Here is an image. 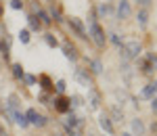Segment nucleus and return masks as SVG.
<instances>
[{
	"label": "nucleus",
	"instance_id": "f257e3e1",
	"mask_svg": "<svg viewBox=\"0 0 157 136\" xmlns=\"http://www.w3.org/2000/svg\"><path fill=\"white\" fill-rule=\"evenodd\" d=\"M120 50H121V59H124V61H132V59H136V57L140 55V42L130 40V42L121 44Z\"/></svg>",
	"mask_w": 157,
	"mask_h": 136
},
{
	"label": "nucleus",
	"instance_id": "f03ea898",
	"mask_svg": "<svg viewBox=\"0 0 157 136\" xmlns=\"http://www.w3.org/2000/svg\"><path fill=\"white\" fill-rule=\"evenodd\" d=\"M25 117H27V124H34V126H38V128L46 126V117H44V115H40L36 109H29V111L25 113Z\"/></svg>",
	"mask_w": 157,
	"mask_h": 136
},
{
	"label": "nucleus",
	"instance_id": "7ed1b4c3",
	"mask_svg": "<svg viewBox=\"0 0 157 136\" xmlns=\"http://www.w3.org/2000/svg\"><path fill=\"white\" fill-rule=\"evenodd\" d=\"M90 36H92V40H94L97 46H105V32L101 29V25H98V23L90 25Z\"/></svg>",
	"mask_w": 157,
	"mask_h": 136
},
{
	"label": "nucleus",
	"instance_id": "20e7f679",
	"mask_svg": "<svg viewBox=\"0 0 157 136\" xmlns=\"http://www.w3.org/2000/svg\"><path fill=\"white\" fill-rule=\"evenodd\" d=\"M130 2L128 0H120V4H117V19H128L130 17Z\"/></svg>",
	"mask_w": 157,
	"mask_h": 136
},
{
	"label": "nucleus",
	"instance_id": "39448f33",
	"mask_svg": "<svg viewBox=\"0 0 157 136\" xmlns=\"http://www.w3.org/2000/svg\"><path fill=\"white\" fill-rule=\"evenodd\" d=\"M55 109H57V111H61V113L69 111V109H71V100L65 99V96H59V99L55 100Z\"/></svg>",
	"mask_w": 157,
	"mask_h": 136
},
{
	"label": "nucleus",
	"instance_id": "423d86ee",
	"mask_svg": "<svg viewBox=\"0 0 157 136\" xmlns=\"http://www.w3.org/2000/svg\"><path fill=\"white\" fill-rule=\"evenodd\" d=\"M98 126H101L107 134H113V124H111V117H109V115H105V113H103V115L98 117Z\"/></svg>",
	"mask_w": 157,
	"mask_h": 136
},
{
	"label": "nucleus",
	"instance_id": "0eeeda50",
	"mask_svg": "<svg viewBox=\"0 0 157 136\" xmlns=\"http://www.w3.org/2000/svg\"><path fill=\"white\" fill-rule=\"evenodd\" d=\"M155 94H157V82L147 84V86L143 88V92H140V96H143V99H153Z\"/></svg>",
	"mask_w": 157,
	"mask_h": 136
},
{
	"label": "nucleus",
	"instance_id": "6e6552de",
	"mask_svg": "<svg viewBox=\"0 0 157 136\" xmlns=\"http://www.w3.org/2000/svg\"><path fill=\"white\" fill-rule=\"evenodd\" d=\"M69 25H71L73 29H75V34H78L80 38H88V36H86V29H84V25H82V21H80V19H75V17H71V19H69Z\"/></svg>",
	"mask_w": 157,
	"mask_h": 136
},
{
	"label": "nucleus",
	"instance_id": "1a4fd4ad",
	"mask_svg": "<svg viewBox=\"0 0 157 136\" xmlns=\"http://www.w3.org/2000/svg\"><path fill=\"white\" fill-rule=\"evenodd\" d=\"M6 107H9V109H6L9 115H13L15 111H19V96H17V94H11L9 100H6Z\"/></svg>",
	"mask_w": 157,
	"mask_h": 136
},
{
	"label": "nucleus",
	"instance_id": "9d476101",
	"mask_svg": "<svg viewBox=\"0 0 157 136\" xmlns=\"http://www.w3.org/2000/svg\"><path fill=\"white\" fill-rule=\"evenodd\" d=\"M63 52H65V57H67V59H78V50H75V46H73V44H69V42H65V44H63Z\"/></svg>",
	"mask_w": 157,
	"mask_h": 136
},
{
	"label": "nucleus",
	"instance_id": "9b49d317",
	"mask_svg": "<svg viewBox=\"0 0 157 136\" xmlns=\"http://www.w3.org/2000/svg\"><path fill=\"white\" fill-rule=\"evenodd\" d=\"M75 80H78L82 86H86V88L92 86V84H90V77H88V74H84L82 69H75Z\"/></svg>",
	"mask_w": 157,
	"mask_h": 136
},
{
	"label": "nucleus",
	"instance_id": "f8f14e48",
	"mask_svg": "<svg viewBox=\"0 0 157 136\" xmlns=\"http://www.w3.org/2000/svg\"><path fill=\"white\" fill-rule=\"evenodd\" d=\"M136 21H138V25H140V27H147V23H149V11H147V9L138 11V15H136Z\"/></svg>",
	"mask_w": 157,
	"mask_h": 136
},
{
	"label": "nucleus",
	"instance_id": "ddd939ff",
	"mask_svg": "<svg viewBox=\"0 0 157 136\" xmlns=\"http://www.w3.org/2000/svg\"><path fill=\"white\" fill-rule=\"evenodd\" d=\"M13 117H15V124L21 126V128H27V126H29V124H27V117H25L21 111H15V113H13Z\"/></svg>",
	"mask_w": 157,
	"mask_h": 136
},
{
	"label": "nucleus",
	"instance_id": "4468645a",
	"mask_svg": "<svg viewBox=\"0 0 157 136\" xmlns=\"http://www.w3.org/2000/svg\"><path fill=\"white\" fill-rule=\"evenodd\" d=\"M132 132L136 136H143L145 134V124H143L140 119H132Z\"/></svg>",
	"mask_w": 157,
	"mask_h": 136
},
{
	"label": "nucleus",
	"instance_id": "2eb2a0df",
	"mask_svg": "<svg viewBox=\"0 0 157 136\" xmlns=\"http://www.w3.org/2000/svg\"><path fill=\"white\" fill-rule=\"evenodd\" d=\"M88 96H90V107H92V109H98V105H101V99H98V94L97 92H94V90H90V94H88Z\"/></svg>",
	"mask_w": 157,
	"mask_h": 136
},
{
	"label": "nucleus",
	"instance_id": "dca6fc26",
	"mask_svg": "<svg viewBox=\"0 0 157 136\" xmlns=\"http://www.w3.org/2000/svg\"><path fill=\"white\" fill-rule=\"evenodd\" d=\"M90 67H92V74H97V75L103 74V63L98 61V59H92L90 61Z\"/></svg>",
	"mask_w": 157,
	"mask_h": 136
},
{
	"label": "nucleus",
	"instance_id": "f3484780",
	"mask_svg": "<svg viewBox=\"0 0 157 136\" xmlns=\"http://www.w3.org/2000/svg\"><path fill=\"white\" fill-rule=\"evenodd\" d=\"M27 21H29V29H34V32H38V29H40V21H38V17L36 15H29V17H27Z\"/></svg>",
	"mask_w": 157,
	"mask_h": 136
},
{
	"label": "nucleus",
	"instance_id": "a211bd4d",
	"mask_svg": "<svg viewBox=\"0 0 157 136\" xmlns=\"http://www.w3.org/2000/svg\"><path fill=\"white\" fill-rule=\"evenodd\" d=\"M13 74H15V77H17V80H21V77L25 75V71H23V67H21L19 63H15V65H13Z\"/></svg>",
	"mask_w": 157,
	"mask_h": 136
},
{
	"label": "nucleus",
	"instance_id": "6ab92c4d",
	"mask_svg": "<svg viewBox=\"0 0 157 136\" xmlns=\"http://www.w3.org/2000/svg\"><path fill=\"white\" fill-rule=\"evenodd\" d=\"M40 84H42L44 90H50V88H52V82H50L48 75H40Z\"/></svg>",
	"mask_w": 157,
	"mask_h": 136
},
{
	"label": "nucleus",
	"instance_id": "aec40b11",
	"mask_svg": "<svg viewBox=\"0 0 157 136\" xmlns=\"http://www.w3.org/2000/svg\"><path fill=\"white\" fill-rule=\"evenodd\" d=\"M111 6H109V4H101V6H98V15H101V17H105V15H111Z\"/></svg>",
	"mask_w": 157,
	"mask_h": 136
},
{
	"label": "nucleus",
	"instance_id": "412c9836",
	"mask_svg": "<svg viewBox=\"0 0 157 136\" xmlns=\"http://www.w3.org/2000/svg\"><path fill=\"white\" fill-rule=\"evenodd\" d=\"M111 117H113V119H117V122H121V119H124V113H121L117 107H113V109H111Z\"/></svg>",
	"mask_w": 157,
	"mask_h": 136
},
{
	"label": "nucleus",
	"instance_id": "4be33fe9",
	"mask_svg": "<svg viewBox=\"0 0 157 136\" xmlns=\"http://www.w3.org/2000/svg\"><path fill=\"white\" fill-rule=\"evenodd\" d=\"M19 40H21L23 44H27V42H29V29H21V32H19Z\"/></svg>",
	"mask_w": 157,
	"mask_h": 136
},
{
	"label": "nucleus",
	"instance_id": "5701e85b",
	"mask_svg": "<svg viewBox=\"0 0 157 136\" xmlns=\"http://www.w3.org/2000/svg\"><path fill=\"white\" fill-rule=\"evenodd\" d=\"M11 9H15V11L23 9V0H11Z\"/></svg>",
	"mask_w": 157,
	"mask_h": 136
},
{
	"label": "nucleus",
	"instance_id": "b1692460",
	"mask_svg": "<svg viewBox=\"0 0 157 136\" xmlns=\"http://www.w3.org/2000/svg\"><path fill=\"white\" fill-rule=\"evenodd\" d=\"M46 42H48V46H57V38L52 34H46Z\"/></svg>",
	"mask_w": 157,
	"mask_h": 136
},
{
	"label": "nucleus",
	"instance_id": "393cba45",
	"mask_svg": "<svg viewBox=\"0 0 157 136\" xmlns=\"http://www.w3.org/2000/svg\"><path fill=\"white\" fill-rule=\"evenodd\" d=\"M111 42H113L115 46H121V38L117 36V34H111Z\"/></svg>",
	"mask_w": 157,
	"mask_h": 136
},
{
	"label": "nucleus",
	"instance_id": "a878e982",
	"mask_svg": "<svg viewBox=\"0 0 157 136\" xmlns=\"http://www.w3.org/2000/svg\"><path fill=\"white\" fill-rule=\"evenodd\" d=\"M57 92H61V94L65 92V82H63V80H59V82H57Z\"/></svg>",
	"mask_w": 157,
	"mask_h": 136
},
{
	"label": "nucleus",
	"instance_id": "bb28decb",
	"mask_svg": "<svg viewBox=\"0 0 157 136\" xmlns=\"http://www.w3.org/2000/svg\"><path fill=\"white\" fill-rule=\"evenodd\" d=\"M40 19H42V23H50V21H52V19H48V15L44 11H40Z\"/></svg>",
	"mask_w": 157,
	"mask_h": 136
},
{
	"label": "nucleus",
	"instance_id": "cd10ccee",
	"mask_svg": "<svg viewBox=\"0 0 157 136\" xmlns=\"http://www.w3.org/2000/svg\"><path fill=\"white\" fill-rule=\"evenodd\" d=\"M151 109H153V113L157 115V96H153V100H151Z\"/></svg>",
	"mask_w": 157,
	"mask_h": 136
},
{
	"label": "nucleus",
	"instance_id": "c85d7f7f",
	"mask_svg": "<svg viewBox=\"0 0 157 136\" xmlns=\"http://www.w3.org/2000/svg\"><path fill=\"white\" fill-rule=\"evenodd\" d=\"M25 77V82H27V84H29V86H32V84H34V82H36V77H34V75H23Z\"/></svg>",
	"mask_w": 157,
	"mask_h": 136
},
{
	"label": "nucleus",
	"instance_id": "c756f323",
	"mask_svg": "<svg viewBox=\"0 0 157 136\" xmlns=\"http://www.w3.org/2000/svg\"><path fill=\"white\" fill-rule=\"evenodd\" d=\"M134 2H138V4H143V6H149V4H151V0H134Z\"/></svg>",
	"mask_w": 157,
	"mask_h": 136
},
{
	"label": "nucleus",
	"instance_id": "7c9ffc66",
	"mask_svg": "<svg viewBox=\"0 0 157 136\" xmlns=\"http://www.w3.org/2000/svg\"><path fill=\"white\" fill-rule=\"evenodd\" d=\"M52 15L57 17V21H59V17H61V13H59V9H52Z\"/></svg>",
	"mask_w": 157,
	"mask_h": 136
},
{
	"label": "nucleus",
	"instance_id": "2f4dec72",
	"mask_svg": "<svg viewBox=\"0 0 157 136\" xmlns=\"http://www.w3.org/2000/svg\"><path fill=\"white\" fill-rule=\"evenodd\" d=\"M121 136H134V134H130V132H124V134H121Z\"/></svg>",
	"mask_w": 157,
	"mask_h": 136
},
{
	"label": "nucleus",
	"instance_id": "473e14b6",
	"mask_svg": "<svg viewBox=\"0 0 157 136\" xmlns=\"http://www.w3.org/2000/svg\"><path fill=\"white\" fill-rule=\"evenodd\" d=\"M0 15H2V6H0Z\"/></svg>",
	"mask_w": 157,
	"mask_h": 136
},
{
	"label": "nucleus",
	"instance_id": "72a5a7b5",
	"mask_svg": "<svg viewBox=\"0 0 157 136\" xmlns=\"http://www.w3.org/2000/svg\"><path fill=\"white\" fill-rule=\"evenodd\" d=\"M52 136H61V134H52Z\"/></svg>",
	"mask_w": 157,
	"mask_h": 136
},
{
	"label": "nucleus",
	"instance_id": "f704fd0d",
	"mask_svg": "<svg viewBox=\"0 0 157 136\" xmlns=\"http://www.w3.org/2000/svg\"><path fill=\"white\" fill-rule=\"evenodd\" d=\"M0 50H2V48H0Z\"/></svg>",
	"mask_w": 157,
	"mask_h": 136
}]
</instances>
